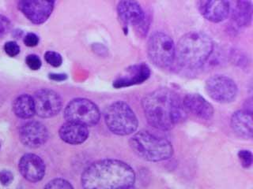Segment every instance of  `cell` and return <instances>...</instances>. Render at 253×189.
<instances>
[{
  "label": "cell",
  "instance_id": "1",
  "mask_svg": "<svg viewBox=\"0 0 253 189\" xmlns=\"http://www.w3.org/2000/svg\"><path fill=\"white\" fill-rule=\"evenodd\" d=\"M142 107L149 124L163 131L173 128L186 113L180 96L169 89H158L146 94Z\"/></svg>",
  "mask_w": 253,
  "mask_h": 189
},
{
  "label": "cell",
  "instance_id": "2",
  "mask_svg": "<svg viewBox=\"0 0 253 189\" xmlns=\"http://www.w3.org/2000/svg\"><path fill=\"white\" fill-rule=\"evenodd\" d=\"M81 181L83 189H128L134 186L135 173L120 160H99L84 170Z\"/></svg>",
  "mask_w": 253,
  "mask_h": 189
},
{
  "label": "cell",
  "instance_id": "3",
  "mask_svg": "<svg viewBox=\"0 0 253 189\" xmlns=\"http://www.w3.org/2000/svg\"><path fill=\"white\" fill-rule=\"evenodd\" d=\"M213 50L211 38L200 31L189 32L176 45L175 63L185 70H196L205 64Z\"/></svg>",
  "mask_w": 253,
  "mask_h": 189
},
{
  "label": "cell",
  "instance_id": "4",
  "mask_svg": "<svg viewBox=\"0 0 253 189\" xmlns=\"http://www.w3.org/2000/svg\"><path fill=\"white\" fill-rule=\"evenodd\" d=\"M129 145L137 156L149 161H164L173 154V148L169 140L149 132L142 131L133 135Z\"/></svg>",
  "mask_w": 253,
  "mask_h": 189
},
{
  "label": "cell",
  "instance_id": "5",
  "mask_svg": "<svg viewBox=\"0 0 253 189\" xmlns=\"http://www.w3.org/2000/svg\"><path fill=\"white\" fill-rule=\"evenodd\" d=\"M104 116L108 128L118 136L130 135L138 128V118L134 110L123 101L111 104L105 110Z\"/></svg>",
  "mask_w": 253,
  "mask_h": 189
},
{
  "label": "cell",
  "instance_id": "6",
  "mask_svg": "<svg viewBox=\"0 0 253 189\" xmlns=\"http://www.w3.org/2000/svg\"><path fill=\"white\" fill-rule=\"evenodd\" d=\"M147 52L150 62L161 69H168L175 63L176 44L169 35L162 32L151 35Z\"/></svg>",
  "mask_w": 253,
  "mask_h": 189
},
{
  "label": "cell",
  "instance_id": "7",
  "mask_svg": "<svg viewBox=\"0 0 253 189\" xmlns=\"http://www.w3.org/2000/svg\"><path fill=\"white\" fill-rule=\"evenodd\" d=\"M67 122H75L83 126H93L98 123L101 113L94 102L84 98H75L67 105L64 110Z\"/></svg>",
  "mask_w": 253,
  "mask_h": 189
},
{
  "label": "cell",
  "instance_id": "8",
  "mask_svg": "<svg viewBox=\"0 0 253 189\" xmlns=\"http://www.w3.org/2000/svg\"><path fill=\"white\" fill-rule=\"evenodd\" d=\"M206 92L213 100L220 103L233 102L238 88L235 81L224 75H214L206 82Z\"/></svg>",
  "mask_w": 253,
  "mask_h": 189
},
{
  "label": "cell",
  "instance_id": "9",
  "mask_svg": "<svg viewBox=\"0 0 253 189\" xmlns=\"http://www.w3.org/2000/svg\"><path fill=\"white\" fill-rule=\"evenodd\" d=\"M35 114L43 118H49L57 115L62 109L61 97L50 89H40L34 93Z\"/></svg>",
  "mask_w": 253,
  "mask_h": 189
},
{
  "label": "cell",
  "instance_id": "10",
  "mask_svg": "<svg viewBox=\"0 0 253 189\" xmlns=\"http://www.w3.org/2000/svg\"><path fill=\"white\" fill-rule=\"evenodd\" d=\"M55 2L45 0H22L18 2V9L35 25L44 23L53 11Z\"/></svg>",
  "mask_w": 253,
  "mask_h": 189
},
{
  "label": "cell",
  "instance_id": "11",
  "mask_svg": "<svg viewBox=\"0 0 253 189\" xmlns=\"http://www.w3.org/2000/svg\"><path fill=\"white\" fill-rule=\"evenodd\" d=\"M19 137L22 144L28 148H40L47 142L48 132L42 122L30 121L20 128Z\"/></svg>",
  "mask_w": 253,
  "mask_h": 189
},
{
  "label": "cell",
  "instance_id": "12",
  "mask_svg": "<svg viewBox=\"0 0 253 189\" xmlns=\"http://www.w3.org/2000/svg\"><path fill=\"white\" fill-rule=\"evenodd\" d=\"M117 14L123 23L126 26L145 28L146 14L142 6L135 1H121L117 5Z\"/></svg>",
  "mask_w": 253,
  "mask_h": 189
},
{
  "label": "cell",
  "instance_id": "13",
  "mask_svg": "<svg viewBox=\"0 0 253 189\" xmlns=\"http://www.w3.org/2000/svg\"><path fill=\"white\" fill-rule=\"evenodd\" d=\"M150 69L145 63H139L126 68L114 81L113 87L123 89L134 85H140L150 77Z\"/></svg>",
  "mask_w": 253,
  "mask_h": 189
},
{
  "label": "cell",
  "instance_id": "14",
  "mask_svg": "<svg viewBox=\"0 0 253 189\" xmlns=\"http://www.w3.org/2000/svg\"><path fill=\"white\" fill-rule=\"evenodd\" d=\"M19 171L25 179L36 183L44 177L45 164L42 158L35 154H26L20 159Z\"/></svg>",
  "mask_w": 253,
  "mask_h": 189
},
{
  "label": "cell",
  "instance_id": "15",
  "mask_svg": "<svg viewBox=\"0 0 253 189\" xmlns=\"http://www.w3.org/2000/svg\"><path fill=\"white\" fill-rule=\"evenodd\" d=\"M182 104L185 112L190 113L201 120H211L213 118L214 112L213 106L201 94L196 93L186 94L182 100Z\"/></svg>",
  "mask_w": 253,
  "mask_h": 189
},
{
  "label": "cell",
  "instance_id": "16",
  "mask_svg": "<svg viewBox=\"0 0 253 189\" xmlns=\"http://www.w3.org/2000/svg\"><path fill=\"white\" fill-rule=\"evenodd\" d=\"M199 10L206 19L213 23H219L227 18L230 11V2L228 1H200Z\"/></svg>",
  "mask_w": 253,
  "mask_h": 189
},
{
  "label": "cell",
  "instance_id": "17",
  "mask_svg": "<svg viewBox=\"0 0 253 189\" xmlns=\"http://www.w3.org/2000/svg\"><path fill=\"white\" fill-rule=\"evenodd\" d=\"M59 137L67 144L72 145L81 144L89 136V129L86 126L75 122H67L59 130Z\"/></svg>",
  "mask_w": 253,
  "mask_h": 189
},
{
  "label": "cell",
  "instance_id": "18",
  "mask_svg": "<svg viewBox=\"0 0 253 189\" xmlns=\"http://www.w3.org/2000/svg\"><path fill=\"white\" fill-rule=\"evenodd\" d=\"M231 128L240 137L252 139L253 137V117L252 113L238 110L231 118Z\"/></svg>",
  "mask_w": 253,
  "mask_h": 189
},
{
  "label": "cell",
  "instance_id": "19",
  "mask_svg": "<svg viewBox=\"0 0 253 189\" xmlns=\"http://www.w3.org/2000/svg\"><path fill=\"white\" fill-rule=\"evenodd\" d=\"M253 19V4L250 1H237L232 10V20L237 27L249 26Z\"/></svg>",
  "mask_w": 253,
  "mask_h": 189
},
{
  "label": "cell",
  "instance_id": "20",
  "mask_svg": "<svg viewBox=\"0 0 253 189\" xmlns=\"http://www.w3.org/2000/svg\"><path fill=\"white\" fill-rule=\"evenodd\" d=\"M14 114L22 119H29L35 114L34 98L29 94H21L15 98L13 103Z\"/></svg>",
  "mask_w": 253,
  "mask_h": 189
},
{
  "label": "cell",
  "instance_id": "21",
  "mask_svg": "<svg viewBox=\"0 0 253 189\" xmlns=\"http://www.w3.org/2000/svg\"><path fill=\"white\" fill-rule=\"evenodd\" d=\"M44 189H74V187L69 181L62 178H56L49 181Z\"/></svg>",
  "mask_w": 253,
  "mask_h": 189
},
{
  "label": "cell",
  "instance_id": "22",
  "mask_svg": "<svg viewBox=\"0 0 253 189\" xmlns=\"http://www.w3.org/2000/svg\"><path fill=\"white\" fill-rule=\"evenodd\" d=\"M44 59L49 65L53 67L60 66L63 63L61 55L55 51H47L44 55Z\"/></svg>",
  "mask_w": 253,
  "mask_h": 189
},
{
  "label": "cell",
  "instance_id": "23",
  "mask_svg": "<svg viewBox=\"0 0 253 189\" xmlns=\"http://www.w3.org/2000/svg\"><path fill=\"white\" fill-rule=\"evenodd\" d=\"M238 158L243 167L249 168L253 164V154L250 151L241 150L238 152Z\"/></svg>",
  "mask_w": 253,
  "mask_h": 189
},
{
  "label": "cell",
  "instance_id": "24",
  "mask_svg": "<svg viewBox=\"0 0 253 189\" xmlns=\"http://www.w3.org/2000/svg\"><path fill=\"white\" fill-rule=\"evenodd\" d=\"M26 65L32 70H38L42 65V60L36 55H28L26 59Z\"/></svg>",
  "mask_w": 253,
  "mask_h": 189
},
{
  "label": "cell",
  "instance_id": "25",
  "mask_svg": "<svg viewBox=\"0 0 253 189\" xmlns=\"http://www.w3.org/2000/svg\"><path fill=\"white\" fill-rule=\"evenodd\" d=\"M4 51L10 57H15L19 54L20 47L14 41H8L4 45Z\"/></svg>",
  "mask_w": 253,
  "mask_h": 189
},
{
  "label": "cell",
  "instance_id": "26",
  "mask_svg": "<svg viewBox=\"0 0 253 189\" xmlns=\"http://www.w3.org/2000/svg\"><path fill=\"white\" fill-rule=\"evenodd\" d=\"M11 24L10 20L5 16L0 14V37L6 35L10 31Z\"/></svg>",
  "mask_w": 253,
  "mask_h": 189
},
{
  "label": "cell",
  "instance_id": "27",
  "mask_svg": "<svg viewBox=\"0 0 253 189\" xmlns=\"http://www.w3.org/2000/svg\"><path fill=\"white\" fill-rule=\"evenodd\" d=\"M14 181V175L11 172L6 169L0 171V183L3 186H8Z\"/></svg>",
  "mask_w": 253,
  "mask_h": 189
},
{
  "label": "cell",
  "instance_id": "28",
  "mask_svg": "<svg viewBox=\"0 0 253 189\" xmlns=\"http://www.w3.org/2000/svg\"><path fill=\"white\" fill-rule=\"evenodd\" d=\"M24 43L27 47H34L39 43V37L36 34L28 33L24 38Z\"/></svg>",
  "mask_w": 253,
  "mask_h": 189
},
{
  "label": "cell",
  "instance_id": "29",
  "mask_svg": "<svg viewBox=\"0 0 253 189\" xmlns=\"http://www.w3.org/2000/svg\"><path fill=\"white\" fill-rule=\"evenodd\" d=\"M49 78L52 81H65L67 78V76L66 74H59V73H50Z\"/></svg>",
  "mask_w": 253,
  "mask_h": 189
},
{
  "label": "cell",
  "instance_id": "30",
  "mask_svg": "<svg viewBox=\"0 0 253 189\" xmlns=\"http://www.w3.org/2000/svg\"><path fill=\"white\" fill-rule=\"evenodd\" d=\"M135 189V188H134V186H133V187L130 188V189Z\"/></svg>",
  "mask_w": 253,
  "mask_h": 189
}]
</instances>
